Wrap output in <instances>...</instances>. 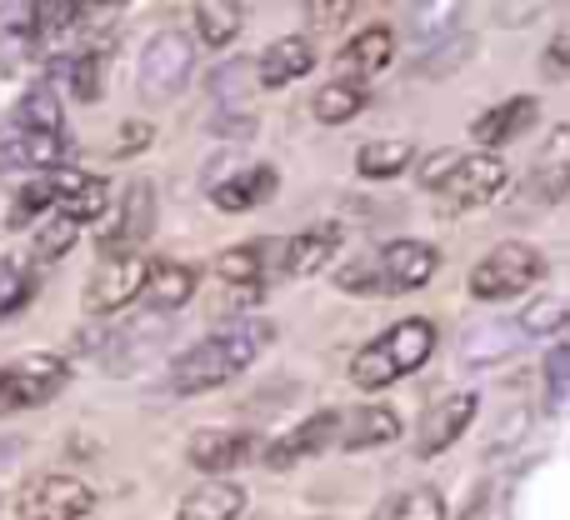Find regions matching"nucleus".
<instances>
[{"label": "nucleus", "instance_id": "obj_1", "mask_svg": "<svg viewBox=\"0 0 570 520\" xmlns=\"http://www.w3.org/2000/svg\"><path fill=\"white\" fill-rule=\"evenodd\" d=\"M276 341V325L261 321V315H230L220 331L200 335L196 345L170 361V391L176 395H206V391H220L226 381H236L246 365L261 361V351Z\"/></svg>", "mask_w": 570, "mask_h": 520}, {"label": "nucleus", "instance_id": "obj_2", "mask_svg": "<svg viewBox=\"0 0 570 520\" xmlns=\"http://www.w3.org/2000/svg\"><path fill=\"white\" fill-rule=\"evenodd\" d=\"M435 271H441V251H435L431 241H385V246L371 251V256H355V261L335 265V291L391 301V295L421 291Z\"/></svg>", "mask_w": 570, "mask_h": 520}, {"label": "nucleus", "instance_id": "obj_3", "mask_svg": "<svg viewBox=\"0 0 570 520\" xmlns=\"http://www.w3.org/2000/svg\"><path fill=\"white\" fill-rule=\"evenodd\" d=\"M431 355H435V325L425 321V315L395 321L351 355V385H361V391H385V385L405 381L411 371H421Z\"/></svg>", "mask_w": 570, "mask_h": 520}, {"label": "nucleus", "instance_id": "obj_4", "mask_svg": "<svg viewBox=\"0 0 570 520\" xmlns=\"http://www.w3.org/2000/svg\"><path fill=\"white\" fill-rule=\"evenodd\" d=\"M541 281H546V256L541 251L525 246V241H501V246H491L481 261L471 265L465 291H471V301L495 305V301H515V295L535 291Z\"/></svg>", "mask_w": 570, "mask_h": 520}, {"label": "nucleus", "instance_id": "obj_5", "mask_svg": "<svg viewBox=\"0 0 570 520\" xmlns=\"http://www.w3.org/2000/svg\"><path fill=\"white\" fill-rule=\"evenodd\" d=\"M70 385V361L60 351H26L0 365V415L50 405Z\"/></svg>", "mask_w": 570, "mask_h": 520}, {"label": "nucleus", "instance_id": "obj_6", "mask_svg": "<svg viewBox=\"0 0 570 520\" xmlns=\"http://www.w3.org/2000/svg\"><path fill=\"white\" fill-rule=\"evenodd\" d=\"M505 186H511V166L495 150H471V156H455V166L435 186V200H441V216L451 220V216H465V210L491 206Z\"/></svg>", "mask_w": 570, "mask_h": 520}, {"label": "nucleus", "instance_id": "obj_7", "mask_svg": "<svg viewBox=\"0 0 570 520\" xmlns=\"http://www.w3.org/2000/svg\"><path fill=\"white\" fill-rule=\"evenodd\" d=\"M190 76H196V40L186 30H156L140 46L136 90L146 100H176L190 86Z\"/></svg>", "mask_w": 570, "mask_h": 520}, {"label": "nucleus", "instance_id": "obj_8", "mask_svg": "<svg viewBox=\"0 0 570 520\" xmlns=\"http://www.w3.org/2000/svg\"><path fill=\"white\" fill-rule=\"evenodd\" d=\"M16 520H86L96 511V491L70 471H40L10 501Z\"/></svg>", "mask_w": 570, "mask_h": 520}, {"label": "nucleus", "instance_id": "obj_9", "mask_svg": "<svg viewBox=\"0 0 570 520\" xmlns=\"http://www.w3.org/2000/svg\"><path fill=\"white\" fill-rule=\"evenodd\" d=\"M261 451H266V441L256 431H246V425H200L186 441V461L210 481H226L230 471L261 461Z\"/></svg>", "mask_w": 570, "mask_h": 520}, {"label": "nucleus", "instance_id": "obj_10", "mask_svg": "<svg viewBox=\"0 0 570 520\" xmlns=\"http://www.w3.org/2000/svg\"><path fill=\"white\" fill-rule=\"evenodd\" d=\"M150 230H156V190H150L146 176H136L126 186V196H120V206L106 210V220L96 230V246L100 256H130V251L146 246Z\"/></svg>", "mask_w": 570, "mask_h": 520}, {"label": "nucleus", "instance_id": "obj_11", "mask_svg": "<svg viewBox=\"0 0 570 520\" xmlns=\"http://www.w3.org/2000/svg\"><path fill=\"white\" fill-rule=\"evenodd\" d=\"M146 271H150V256H140V251H130V256H100L96 271L86 275V295H80L86 315H116L130 301H140Z\"/></svg>", "mask_w": 570, "mask_h": 520}, {"label": "nucleus", "instance_id": "obj_12", "mask_svg": "<svg viewBox=\"0 0 570 520\" xmlns=\"http://www.w3.org/2000/svg\"><path fill=\"white\" fill-rule=\"evenodd\" d=\"M335 435H341V411H315L305 415V421H295L285 435L276 441H266V451H261V465L266 471H291V465L311 461V455H325L335 445Z\"/></svg>", "mask_w": 570, "mask_h": 520}, {"label": "nucleus", "instance_id": "obj_13", "mask_svg": "<svg viewBox=\"0 0 570 520\" xmlns=\"http://www.w3.org/2000/svg\"><path fill=\"white\" fill-rule=\"evenodd\" d=\"M70 146L66 136H36V130H16V126H0V176H46V170L66 166Z\"/></svg>", "mask_w": 570, "mask_h": 520}, {"label": "nucleus", "instance_id": "obj_14", "mask_svg": "<svg viewBox=\"0 0 570 520\" xmlns=\"http://www.w3.org/2000/svg\"><path fill=\"white\" fill-rule=\"evenodd\" d=\"M475 405H481V401H475V391H455V395H445V401H435L431 411L415 421V455H421V461H431V455L451 451V445L471 431Z\"/></svg>", "mask_w": 570, "mask_h": 520}, {"label": "nucleus", "instance_id": "obj_15", "mask_svg": "<svg viewBox=\"0 0 570 520\" xmlns=\"http://www.w3.org/2000/svg\"><path fill=\"white\" fill-rule=\"evenodd\" d=\"M341 241H345V226H341V220H321V226L295 230L291 241H281V275L301 281V275L331 271V261L341 256Z\"/></svg>", "mask_w": 570, "mask_h": 520}, {"label": "nucleus", "instance_id": "obj_16", "mask_svg": "<svg viewBox=\"0 0 570 520\" xmlns=\"http://www.w3.org/2000/svg\"><path fill=\"white\" fill-rule=\"evenodd\" d=\"M535 120H541V100L535 96H505V100H495L491 110H481V116L471 120V140L481 150L511 146V140L531 136Z\"/></svg>", "mask_w": 570, "mask_h": 520}, {"label": "nucleus", "instance_id": "obj_17", "mask_svg": "<svg viewBox=\"0 0 570 520\" xmlns=\"http://www.w3.org/2000/svg\"><path fill=\"white\" fill-rule=\"evenodd\" d=\"M216 275L236 291H266L271 275H281V241L261 236V241H240V246L220 251Z\"/></svg>", "mask_w": 570, "mask_h": 520}, {"label": "nucleus", "instance_id": "obj_18", "mask_svg": "<svg viewBox=\"0 0 570 520\" xmlns=\"http://www.w3.org/2000/svg\"><path fill=\"white\" fill-rule=\"evenodd\" d=\"M570 190V126H556L546 136V146L531 160V180H525V196L535 206H561Z\"/></svg>", "mask_w": 570, "mask_h": 520}, {"label": "nucleus", "instance_id": "obj_19", "mask_svg": "<svg viewBox=\"0 0 570 520\" xmlns=\"http://www.w3.org/2000/svg\"><path fill=\"white\" fill-rule=\"evenodd\" d=\"M391 60H395V30L391 26H365L341 46L335 70H341V80H361V86H371V76H381Z\"/></svg>", "mask_w": 570, "mask_h": 520}, {"label": "nucleus", "instance_id": "obj_20", "mask_svg": "<svg viewBox=\"0 0 570 520\" xmlns=\"http://www.w3.org/2000/svg\"><path fill=\"white\" fill-rule=\"evenodd\" d=\"M315 46L305 36H281V40H271L266 50L256 56V80L266 90H281V86H291V80H305L315 70Z\"/></svg>", "mask_w": 570, "mask_h": 520}, {"label": "nucleus", "instance_id": "obj_21", "mask_svg": "<svg viewBox=\"0 0 570 520\" xmlns=\"http://www.w3.org/2000/svg\"><path fill=\"white\" fill-rule=\"evenodd\" d=\"M276 190H281L276 166H246V170H236V176H226V180L210 186V206L230 210V216H246V210L266 206Z\"/></svg>", "mask_w": 570, "mask_h": 520}, {"label": "nucleus", "instance_id": "obj_22", "mask_svg": "<svg viewBox=\"0 0 570 520\" xmlns=\"http://www.w3.org/2000/svg\"><path fill=\"white\" fill-rule=\"evenodd\" d=\"M401 435V415L391 405H355V411H341V435L335 445L341 451H375V445H391Z\"/></svg>", "mask_w": 570, "mask_h": 520}, {"label": "nucleus", "instance_id": "obj_23", "mask_svg": "<svg viewBox=\"0 0 570 520\" xmlns=\"http://www.w3.org/2000/svg\"><path fill=\"white\" fill-rule=\"evenodd\" d=\"M196 281H200V271L186 261H150L146 285H140V301L160 315L180 311V305H190V295H196Z\"/></svg>", "mask_w": 570, "mask_h": 520}, {"label": "nucleus", "instance_id": "obj_24", "mask_svg": "<svg viewBox=\"0 0 570 520\" xmlns=\"http://www.w3.org/2000/svg\"><path fill=\"white\" fill-rule=\"evenodd\" d=\"M246 511V491L236 481H200L196 491L180 496L176 520H240Z\"/></svg>", "mask_w": 570, "mask_h": 520}, {"label": "nucleus", "instance_id": "obj_25", "mask_svg": "<svg viewBox=\"0 0 570 520\" xmlns=\"http://www.w3.org/2000/svg\"><path fill=\"white\" fill-rule=\"evenodd\" d=\"M521 345H525V335L515 331V321L475 325V331L461 341V361L471 365V371H481V365H501V361H511V355L521 351Z\"/></svg>", "mask_w": 570, "mask_h": 520}, {"label": "nucleus", "instance_id": "obj_26", "mask_svg": "<svg viewBox=\"0 0 570 520\" xmlns=\"http://www.w3.org/2000/svg\"><path fill=\"white\" fill-rule=\"evenodd\" d=\"M411 160H415V140L381 136V140H365V146L355 150V176L361 180H395Z\"/></svg>", "mask_w": 570, "mask_h": 520}, {"label": "nucleus", "instance_id": "obj_27", "mask_svg": "<svg viewBox=\"0 0 570 520\" xmlns=\"http://www.w3.org/2000/svg\"><path fill=\"white\" fill-rule=\"evenodd\" d=\"M365 106H371V86H361V80H331V86H321L311 96V116L321 120V126H345V120H355Z\"/></svg>", "mask_w": 570, "mask_h": 520}, {"label": "nucleus", "instance_id": "obj_28", "mask_svg": "<svg viewBox=\"0 0 570 520\" xmlns=\"http://www.w3.org/2000/svg\"><path fill=\"white\" fill-rule=\"evenodd\" d=\"M60 120H66V106H60V90L50 80H36V86L20 96L16 106V130H36V136H60Z\"/></svg>", "mask_w": 570, "mask_h": 520}, {"label": "nucleus", "instance_id": "obj_29", "mask_svg": "<svg viewBox=\"0 0 570 520\" xmlns=\"http://www.w3.org/2000/svg\"><path fill=\"white\" fill-rule=\"evenodd\" d=\"M190 16H196L200 46H210V50H226L230 40L246 30V6H240V0H200Z\"/></svg>", "mask_w": 570, "mask_h": 520}, {"label": "nucleus", "instance_id": "obj_30", "mask_svg": "<svg viewBox=\"0 0 570 520\" xmlns=\"http://www.w3.org/2000/svg\"><path fill=\"white\" fill-rule=\"evenodd\" d=\"M40 56V36L30 6H0V70L20 66V60Z\"/></svg>", "mask_w": 570, "mask_h": 520}, {"label": "nucleus", "instance_id": "obj_31", "mask_svg": "<svg viewBox=\"0 0 570 520\" xmlns=\"http://www.w3.org/2000/svg\"><path fill=\"white\" fill-rule=\"evenodd\" d=\"M106 210H110V186L100 176H86L76 190H70L66 200L56 206V216H66L70 226H96V220H106Z\"/></svg>", "mask_w": 570, "mask_h": 520}, {"label": "nucleus", "instance_id": "obj_32", "mask_svg": "<svg viewBox=\"0 0 570 520\" xmlns=\"http://www.w3.org/2000/svg\"><path fill=\"white\" fill-rule=\"evenodd\" d=\"M106 46H86L70 56V90H76V100H86V106H100L106 100Z\"/></svg>", "mask_w": 570, "mask_h": 520}, {"label": "nucleus", "instance_id": "obj_33", "mask_svg": "<svg viewBox=\"0 0 570 520\" xmlns=\"http://www.w3.org/2000/svg\"><path fill=\"white\" fill-rule=\"evenodd\" d=\"M561 325H566L561 295H531V305H525V315L515 321V331H521L525 341H546V335H561Z\"/></svg>", "mask_w": 570, "mask_h": 520}, {"label": "nucleus", "instance_id": "obj_34", "mask_svg": "<svg viewBox=\"0 0 570 520\" xmlns=\"http://www.w3.org/2000/svg\"><path fill=\"white\" fill-rule=\"evenodd\" d=\"M385 520H445V496L435 485H415L385 506Z\"/></svg>", "mask_w": 570, "mask_h": 520}, {"label": "nucleus", "instance_id": "obj_35", "mask_svg": "<svg viewBox=\"0 0 570 520\" xmlns=\"http://www.w3.org/2000/svg\"><path fill=\"white\" fill-rule=\"evenodd\" d=\"M76 241H80V230L66 216H46L36 226V261H66Z\"/></svg>", "mask_w": 570, "mask_h": 520}, {"label": "nucleus", "instance_id": "obj_36", "mask_svg": "<svg viewBox=\"0 0 570 520\" xmlns=\"http://www.w3.org/2000/svg\"><path fill=\"white\" fill-rule=\"evenodd\" d=\"M566 371H570V345L556 341L551 351H546V405H551V411L566 405Z\"/></svg>", "mask_w": 570, "mask_h": 520}, {"label": "nucleus", "instance_id": "obj_37", "mask_svg": "<svg viewBox=\"0 0 570 520\" xmlns=\"http://www.w3.org/2000/svg\"><path fill=\"white\" fill-rule=\"evenodd\" d=\"M305 16H311V30H345L351 16H361V6H355V0H331V6H325V0H311Z\"/></svg>", "mask_w": 570, "mask_h": 520}, {"label": "nucleus", "instance_id": "obj_38", "mask_svg": "<svg viewBox=\"0 0 570 520\" xmlns=\"http://www.w3.org/2000/svg\"><path fill=\"white\" fill-rule=\"evenodd\" d=\"M26 295H30L26 271H20L16 261H0V321H6L10 311H20V305H26Z\"/></svg>", "mask_w": 570, "mask_h": 520}, {"label": "nucleus", "instance_id": "obj_39", "mask_svg": "<svg viewBox=\"0 0 570 520\" xmlns=\"http://www.w3.org/2000/svg\"><path fill=\"white\" fill-rule=\"evenodd\" d=\"M116 146H110V156L116 160H126V156H140V150L150 146V136H156V126H150V120H126V126L116 130Z\"/></svg>", "mask_w": 570, "mask_h": 520}, {"label": "nucleus", "instance_id": "obj_40", "mask_svg": "<svg viewBox=\"0 0 570 520\" xmlns=\"http://www.w3.org/2000/svg\"><path fill=\"white\" fill-rule=\"evenodd\" d=\"M455 166V150H435V156H425V166H421V186L425 190H435L445 180V170Z\"/></svg>", "mask_w": 570, "mask_h": 520}, {"label": "nucleus", "instance_id": "obj_41", "mask_svg": "<svg viewBox=\"0 0 570 520\" xmlns=\"http://www.w3.org/2000/svg\"><path fill=\"white\" fill-rule=\"evenodd\" d=\"M570 30H556V40L551 46H546V70H551V76H566V66H570Z\"/></svg>", "mask_w": 570, "mask_h": 520}, {"label": "nucleus", "instance_id": "obj_42", "mask_svg": "<svg viewBox=\"0 0 570 520\" xmlns=\"http://www.w3.org/2000/svg\"><path fill=\"white\" fill-rule=\"evenodd\" d=\"M371 520H385V506H381V511H375V516H371Z\"/></svg>", "mask_w": 570, "mask_h": 520}, {"label": "nucleus", "instance_id": "obj_43", "mask_svg": "<svg viewBox=\"0 0 570 520\" xmlns=\"http://www.w3.org/2000/svg\"><path fill=\"white\" fill-rule=\"evenodd\" d=\"M315 520H325V516H315Z\"/></svg>", "mask_w": 570, "mask_h": 520}]
</instances>
